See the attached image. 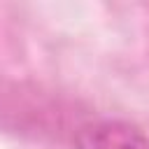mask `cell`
<instances>
[{
  "mask_svg": "<svg viewBox=\"0 0 149 149\" xmlns=\"http://www.w3.org/2000/svg\"><path fill=\"white\" fill-rule=\"evenodd\" d=\"M77 149H149V135L121 119H98L79 126Z\"/></svg>",
  "mask_w": 149,
  "mask_h": 149,
  "instance_id": "obj_1",
  "label": "cell"
}]
</instances>
